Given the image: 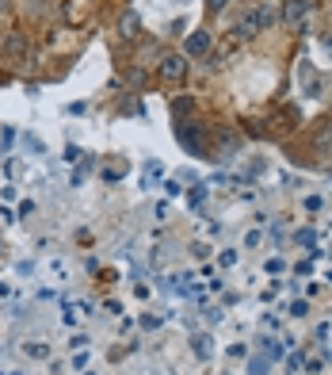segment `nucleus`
I'll return each mask as SVG.
<instances>
[{
	"instance_id": "423d86ee",
	"label": "nucleus",
	"mask_w": 332,
	"mask_h": 375,
	"mask_svg": "<svg viewBox=\"0 0 332 375\" xmlns=\"http://www.w3.org/2000/svg\"><path fill=\"white\" fill-rule=\"evenodd\" d=\"M0 54H4V58H23V54H27V35L12 31L4 42H0Z\"/></svg>"
},
{
	"instance_id": "1a4fd4ad",
	"label": "nucleus",
	"mask_w": 332,
	"mask_h": 375,
	"mask_svg": "<svg viewBox=\"0 0 332 375\" xmlns=\"http://www.w3.org/2000/svg\"><path fill=\"white\" fill-rule=\"evenodd\" d=\"M237 35H241V39H256V35H260V20H256V8L241 16V23H237Z\"/></svg>"
},
{
	"instance_id": "dca6fc26",
	"label": "nucleus",
	"mask_w": 332,
	"mask_h": 375,
	"mask_svg": "<svg viewBox=\"0 0 332 375\" xmlns=\"http://www.w3.org/2000/svg\"><path fill=\"white\" fill-rule=\"evenodd\" d=\"M328 20H332V0H328Z\"/></svg>"
},
{
	"instance_id": "f8f14e48",
	"label": "nucleus",
	"mask_w": 332,
	"mask_h": 375,
	"mask_svg": "<svg viewBox=\"0 0 332 375\" xmlns=\"http://www.w3.org/2000/svg\"><path fill=\"white\" fill-rule=\"evenodd\" d=\"M225 4H230V0H206V12H225Z\"/></svg>"
},
{
	"instance_id": "f3484780",
	"label": "nucleus",
	"mask_w": 332,
	"mask_h": 375,
	"mask_svg": "<svg viewBox=\"0 0 332 375\" xmlns=\"http://www.w3.org/2000/svg\"><path fill=\"white\" fill-rule=\"evenodd\" d=\"M0 249H4V246H0Z\"/></svg>"
},
{
	"instance_id": "f03ea898",
	"label": "nucleus",
	"mask_w": 332,
	"mask_h": 375,
	"mask_svg": "<svg viewBox=\"0 0 332 375\" xmlns=\"http://www.w3.org/2000/svg\"><path fill=\"white\" fill-rule=\"evenodd\" d=\"M176 138H179V146H184L191 157H203V154H206L203 138H198V127H191V123H179V127H176Z\"/></svg>"
},
{
	"instance_id": "20e7f679",
	"label": "nucleus",
	"mask_w": 332,
	"mask_h": 375,
	"mask_svg": "<svg viewBox=\"0 0 332 375\" xmlns=\"http://www.w3.org/2000/svg\"><path fill=\"white\" fill-rule=\"evenodd\" d=\"M211 54V35L206 31H191L184 42V58H206Z\"/></svg>"
},
{
	"instance_id": "0eeeda50",
	"label": "nucleus",
	"mask_w": 332,
	"mask_h": 375,
	"mask_svg": "<svg viewBox=\"0 0 332 375\" xmlns=\"http://www.w3.org/2000/svg\"><path fill=\"white\" fill-rule=\"evenodd\" d=\"M119 35H122V39H138V35H141V20H138L134 8H126V12L119 16Z\"/></svg>"
},
{
	"instance_id": "4468645a",
	"label": "nucleus",
	"mask_w": 332,
	"mask_h": 375,
	"mask_svg": "<svg viewBox=\"0 0 332 375\" xmlns=\"http://www.w3.org/2000/svg\"><path fill=\"white\" fill-rule=\"evenodd\" d=\"M172 111H176V115H184V111H191V100H176V104H172Z\"/></svg>"
},
{
	"instance_id": "ddd939ff",
	"label": "nucleus",
	"mask_w": 332,
	"mask_h": 375,
	"mask_svg": "<svg viewBox=\"0 0 332 375\" xmlns=\"http://www.w3.org/2000/svg\"><path fill=\"white\" fill-rule=\"evenodd\" d=\"M27 356H50V349L46 345H27Z\"/></svg>"
},
{
	"instance_id": "39448f33",
	"label": "nucleus",
	"mask_w": 332,
	"mask_h": 375,
	"mask_svg": "<svg viewBox=\"0 0 332 375\" xmlns=\"http://www.w3.org/2000/svg\"><path fill=\"white\" fill-rule=\"evenodd\" d=\"M298 84H302V92H306V96H317V92H321L317 69H313L309 62H302V65H298Z\"/></svg>"
},
{
	"instance_id": "9b49d317",
	"label": "nucleus",
	"mask_w": 332,
	"mask_h": 375,
	"mask_svg": "<svg viewBox=\"0 0 332 375\" xmlns=\"http://www.w3.org/2000/svg\"><path fill=\"white\" fill-rule=\"evenodd\" d=\"M206 341H211V337H195V352L198 356H211V345H206Z\"/></svg>"
},
{
	"instance_id": "f257e3e1",
	"label": "nucleus",
	"mask_w": 332,
	"mask_h": 375,
	"mask_svg": "<svg viewBox=\"0 0 332 375\" xmlns=\"http://www.w3.org/2000/svg\"><path fill=\"white\" fill-rule=\"evenodd\" d=\"M306 16H309V0H287L283 4V27H290V31H302Z\"/></svg>"
},
{
	"instance_id": "9d476101",
	"label": "nucleus",
	"mask_w": 332,
	"mask_h": 375,
	"mask_svg": "<svg viewBox=\"0 0 332 375\" xmlns=\"http://www.w3.org/2000/svg\"><path fill=\"white\" fill-rule=\"evenodd\" d=\"M256 20H260V31H268V27L275 23V12H271V4H256Z\"/></svg>"
},
{
	"instance_id": "7ed1b4c3",
	"label": "nucleus",
	"mask_w": 332,
	"mask_h": 375,
	"mask_svg": "<svg viewBox=\"0 0 332 375\" xmlns=\"http://www.w3.org/2000/svg\"><path fill=\"white\" fill-rule=\"evenodd\" d=\"M160 77L165 81H184L187 77V58L184 54H165V58H160Z\"/></svg>"
},
{
	"instance_id": "2eb2a0df",
	"label": "nucleus",
	"mask_w": 332,
	"mask_h": 375,
	"mask_svg": "<svg viewBox=\"0 0 332 375\" xmlns=\"http://www.w3.org/2000/svg\"><path fill=\"white\" fill-rule=\"evenodd\" d=\"M0 12H8V0H0Z\"/></svg>"
},
{
	"instance_id": "6e6552de",
	"label": "nucleus",
	"mask_w": 332,
	"mask_h": 375,
	"mask_svg": "<svg viewBox=\"0 0 332 375\" xmlns=\"http://www.w3.org/2000/svg\"><path fill=\"white\" fill-rule=\"evenodd\" d=\"M313 146H317L321 157H332V119L317 127V134H313Z\"/></svg>"
}]
</instances>
